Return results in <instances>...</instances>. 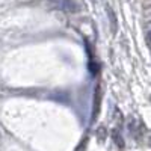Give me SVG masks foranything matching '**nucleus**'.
Wrapping results in <instances>:
<instances>
[{"label": "nucleus", "instance_id": "1", "mask_svg": "<svg viewBox=\"0 0 151 151\" xmlns=\"http://www.w3.org/2000/svg\"><path fill=\"white\" fill-rule=\"evenodd\" d=\"M45 5L52 9L70 12V14H74V12L80 11V5L76 0H45Z\"/></svg>", "mask_w": 151, "mask_h": 151}, {"label": "nucleus", "instance_id": "2", "mask_svg": "<svg viewBox=\"0 0 151 151\" xmlns=\"http://www.w3.org/2000/svg\"><path fill=\"white\" fill-rule=\"evenodd\" d=\"M100 104H101V86L98 85L97 89H95V113H94V115H97V113H98Z\"/></svg>", "mask_w": 151, "mask_h": 151}]
</instances>
